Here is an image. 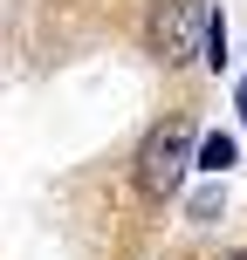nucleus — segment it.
Here are the masks:
<instances>
[{"label": "nucleus", "instance_id": "nucleus-1", "mask_svg": "<svg viewBox=\"0 0 247 260\" xmlns=\"http://www.w3.org/2000/svg\"><path fill=\"white\" fill-rule=\"evenodd\" d=\"M206 0H165V7L151 14V48L158 62H193V55H206Z\"/></svg>", "mask_w": 247, "mask_h": 260}, {"label": "nucleus", "instance_id": "nucleus-2", "mask_svg": "<svg viewBox=\"0 0 247 260\" xmlns=\"http://www.w3.org/2000/svg\"><path fill=\"white\" fill-rule=\"evenodd\" d=\"M185 144H193V123H165V130L144 137V151H138V192L165 199L172 185L185 178Z\"/></svg>", "mask_w": 247, "mask_h": 260}, {"label": "nucleus", "instance_id": "nucleus-3", "mask_svg": "<svg viewBox=\"0 0 247 260\" xmlns=\"http://www.w3.org/2000/svg\"><path fill=\"white\" fill-rule=\"evenodd\" d=\"M234 165V137H206L199 144V171H227Z\"/></svg>", "mask_w": 247, "mask_h": 260}, {"label": "nucleus", "instance_id": "nucleus-4", "mask_svg": "<svg viewBox=\"0 0 247 260\" xmlns=\"http://www.w3.org/2000/svg\"><path fill=\"white\" fill-rule=\"evenodd\" d=\"M227 62V21L213 14V27H206V69H220Z\"/></svg>", "mask_w": 247, "mask_h": 260}, {"label": "nucleus", "instance_id": "nucleus-5", "mask_svg": "<svg viewBox=\"0 0 247 260\" xmlns=\"http://www.w3.org/2000/svg\"><path fill=\"white\" fill-rule=\"evenodd\" d=\"M240 117H247V96H240Z\"/></svg>", "mask_w": 247, "mask_h": 260}, {"label": "nucleus", "instance_id": "nucleus-6", "mask_svg": "<svg viewBox=\"0 0 247 260\" xmlns=\"http://www.w3.org/2000/svg\"><path fill=\"white\" fill-rule=\"evenodd\" d=\"M227 260H247V253H227Z\"/></svg>", "mask_w": 247, "mask_h": 260}]
</instances>
